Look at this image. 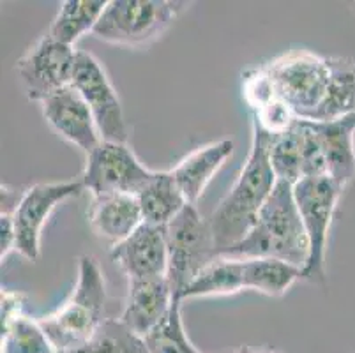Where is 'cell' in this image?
I'll list each match as a JSON object with an SVG mask.
<instances>
[{
  "instance_id": "obj_11",
  "label": "cell",
  "mask_w": 355,
  "mask_h": 353,
  "mask_svg": "<svg viewBox=\"0 0 355 353\" xmlns=\"http://www.w3.org/2000/svg\"><path fill=\"white\" fill-rule=\"evenodd\" d=\"M71 85L78 90L89 105L101 140L125 144L129 138V128L125 124L121 99L110 82L105 67L94 55L78 50Z\"/></svg>"
},
{
  "instance_id": "obj_5",
  "label": "cell",
  "mask_w": 355,
  "mask_h": 353,
  "mask_svg": "<svg viewBox=\"0 0 355 353\" xmlns=\"http://www.w3.org/2000/svg\"><path fill=\"white\" fill-rule=\"evenodd\" d=\"M301 279V268L272 258L218 257L186 288L180 300L196 297L234 295L242 290L282 297Z\"/></svg>"
},
{
  "instance_id": "obj_9",
  "label": "cell",
  "mask_w": 355,
  "mask_h": 353,
  "mask_svg": "<svg viewBox=\"0 0 355 353\" xmlns=\"http://www.w3.org/2000/svg\"><path fill=\"white\" fill-rule=\"evenodd\" d=\"M156 171L140 163L128 144L105 141L87 154L82 184L92 196L101 194H135L137 196Z\"/></svg>"
},
{
  "instance_id": "obj_6",
  "label": "cell",
  "mask_w": 355,
  "mask_h": 353,
  "mask_svg": "<svg viewBox=\"0 0 355 353\" xmlns=\"http://www.w3.org/2000/svg\"><path fill=\"white\" fill-rule=\"evenodd\" d=\"M186 2L173 0H110L92 35L128 48L153 44L170 28Z\"/></svg>"
},
{
  "instance_id": "obj_13",
  "label": "cell",
  "mask_w": 355,
  "mask_h": 353,
  "mask_svg": "<svg viewBox=\"0 0 355 353\" xmlns=\"http://www.w3.org/2000/svg\"><path fill=\"white\" fill-rule=\"evenodd\" d=\"M40 106L46 124L60 138L78 147L85 155L101 144V135L96 126L94 115L73 85L48 96L40 103Z\"/></svg>"
},
{
  "instance_id": "obj_18",
  "label": "cell",
  "mask_w": 355,
  "mask_h": 353,
  "mask_svg": "<svg viewBox=\"0 0 355 353\" xmlns=\"http://www.w3.org/2000/svg\"><path fill=\"white\" fill-rule=\"evenodd\" d=\"M232 154H234V141L225 138L198 147L170 170L186 202L196 205L205 187Z\"/></svg>"
},
{
  "instance_id": "obj_4",
  "label": "cell",
  "mask_w": 355,
  "mask_h": 353,
  "mask_svg": "<svg viewBox=\"0 0 355 353\" xmlns=\"http://www.w3.org/2000/svg\"><path fill=\"white\" fill-rule=\"evenodd\" d=\"M106 283L98 260L90 255L78 258V276L69 299L51 315L40 320L41 327L59 353L85 345L105 322Z\"/></svg>"
},
{
  "instance_id": "obj_15",
  "label": "cell",
  "mask_w": 355,
  "mask_h": 353,
  "mask_svg": "<svg viewBox=\"0 0 355 353\" xmlns=\"http://www.w3.org/2000/svg\"><path fill=\"white\" fill-rule=\"evenodd\" d=\"M175 299L166 276L128 279V297L121 322L135 334L145 338L163 322Z\"/></svg>"
},
{
  "instance_id": "obj_27",
  "label": "cell",
  "mask_w": 355,
  "mask_h": 353,
  "mask_svg": "<svg viewBox=\"0 0 355 353\" xmlns=\"http://www.w3.org/2000/svg\"><path fill=\"white\" fill-rule=\"evenodd\" d=\"M232 353H279V352H274V350H269V348H260V350L244 348V350H237V352H232Z\"/></svg>"
},
{
  "instance_id": "obj_14",
  "label": "cell",
  "mask_w": 355,
  "mask_h": 353,
  "mask_svg": "<svg viewBox=\"0 0 355 353\" xmlns=\"http://www.w3.org/2000/svg\"><path fill=\"white\" fill-rule=\"evenodd\" d=\"M110 257L128 279L166 276L168 248L164 228L144 223L124 242L112 248Z\"/></svg>"
},
{
  "instance_id": "obj_7",
  "label": "cell",
  "mask_w": 355,
  "mask_h": 353,
  "mask_svg": "<svg viewBox=\"0 0 355 353\" xmlns=\"http://www.w3.org/2000/svg\"><path fill=\"white\" fill-rule=\"evenodd\" d=\"M164 228L168 248L166 277L177 299L219 257L211 223L196 205L184 207Z\"/></svg>"
},
{
  "instance_id": "obj_16",
  "label": "cell",
  "mask_w": 355,
  "mask_h": 353,
  "mask_svg": "<svg viewBox=\"0 0 355 353\" xmlns=\"http://www.w3.org/2000/svg\"><path fill=\"white\" fill-rule=\"evenodd\" d=\"M140 202L135 194L114 193L92 196L89 207V225L96 237L115 248L144 225Z\"/></svg>"
},
{
  "instance_id": "obj_22",
  "label": "cell",
  "mask_w": 355,
  "mask_h": 353,
  "mask_svg": "<svg viewBox=\"0 0 355 353\" xmlns=\"http://www.w3.org/2000/svg\"><path fill=\"white\" fill-rule=\"evenodd\" d=\"M2 353H59L40 320L25 313L2 325Z\"/></svg>"
},
{
  "instance_id": "obj_2",
  "label": "cell",
  "mask_w": 355,
  "mask_h": 353,
  "mask_svg": "<svg viewBox=\"0 0 355 353\" xmlns=\"http://www.w3.org/2000/svg\"><path fill=\"white\" fill-rule=\"evenodd\" d=\"M276 184L277 177L269 157V132L253 121V140L246 164L209 219L219 255L250 233Z\"/></svg>"
},
{
  "instance_id": "obj_19",
  "label": "cell",
  "mask_w": 355,
  "mask_h": 353,
  "mask_svg": "<svg viewBox=\"0 0 355 353\" xmlns=\"http://www.w3.org/2000/svg\"><path fill=\"white\" fill-rule=\"evenodd\" d=\"M144 221L154 226H166L188 205L182 191L170 171H156L147 186L137 194Z\"/></svg>"
},
{
  "instance_id": "obj_12",
  "label": "cell",
  "mask_w": 355,
  "mask_h": 353,
  "mask_svg": "<svg viewBox=\"0 0 355 353\" xmlns=\"http://www.w3.org/2000/svg\"><path fill=\"white\" fill-rule=\"evenodd\" d=\"M85 189L82 180L69 182L34 184L20 194L12 210V223L16 232V249L24 258L35 261L40 258L41 232L57 205L78 196Z\"/></svg>"
},
{
  "instance_id": "obj_1",
  "label": "cell",
  "mask_w": 355,
  "mask_h": 353,
  "mask_svg": "<svg viewBox=\"0 0 355 353\" xmlns=\"http://www.w3.org/2000/svg\"><path fill=\"white\" fill-rule=\"evenodd\" d=\"M261 69L299 121L327 122L355 113V58L292 50Z\"/></svg>"
},
{
  "instance_id": "obj_3",
  "label": "cell",
  "mask_w": 355,
  "mask_h": 353,
  "mask_svg": "<svg viewBox=\"0 0 355 353\" xmlns=\"http://www.w3.org/2000/svg\"><path fill=\"white\" fill-rule=\"evenodd\" d=\"M219 257L272 258L302 272L309 257V242L292 184L277 180L250 233Z\"/></svg>"
},
{
  "instance_id": "obj_26",
  "label": "cell",
  "mask_w": 355,
  "mask_h": 353,
  "mask_svg": "<svg viewBox=\"0 0 355 353\" xmlns=\"http://www.w3.org/2000/svg\"><path fill=\"white\" fill-rule=\"evenodd\" d=\"M24 313V299L20 293L2 290V325Z\"/></svg>"
},
{
  "instance_id": "obj_25",
  "label": "cell",
  "mask_w": 355,
  "mask_h": 353,
  "mask_svg": "<svg viewBox=\"0 0 355 353\" xmlns=\"http://www.w3.org/2000/svg\"><path fill=\"white\" fill-rule=\"evenodd\" d=\"M16 249V232L11 214H0V257L2 261L9 252Z\"/></svg>"
},
{
  "instance_id": "obj_21",
  "label": "cell",
  "mask_w": 355,
  "mask_h": 353,
  "mask_svg": "<svg viewBox=\"0 0 355 353\" xmlns=\"http://www.w3.org/2000/svg\"><path fill=\"white\" fill-rule=\"evenodd\" d=\"M269 157L277 180L297 184L304 173V145L301 122L297 119L282 132H269Z\"/></svg>"
},
{
  "instance_id": "obj_23",
  "label": "cell",
  "mask_w": 355,
  "mask_h": 353,
  "mask_svg": "<svg viewBox=\"0 0 355 353\" xmlns=\"http://www.w3.org/2000/svg\"><path fill=\"white\" fill-rule=\"evenodd\" d=\"M69 353H148L144 338L121 322L106 318L96 334L78 350Z\"/></svg>"
},
{
  "instance_id": "obj_8",
  "label": "cell",
  "mask_w": 355,
  "mask_h": 353,
  "mask_svg": "<svg viewBox=\"0 0 355 353\" xmlns=\"http://www.w3.org/2000/svg\"><path fill=\"white\" fill-rule=\"evenodd\" d=\"M343 191L331 177H311L293 184V196L309 242V257L301 272V279L318 286L327 284L325 252L329 232Z\"/></svg>"
},
{
  "instance_id": "obj_17",
  "label": "cell",
  "mask_w": 355,
  "mask_h": 353,
  "mask_svg": "<svg viewBox=\"0 0 355 353\" xmlns=\"http://www.w3.org/2000/svg\"><path fill=\"white\" fill-rule=\"evenodd\" d=\"M327 177L347 187L355 179V113L336 121L311 122Z\"/></svg>"
},
{
  "instance_id": "obj_20",
  "label": "cell",
  "mask_w": 355,
  "mask_h": 353,
  "mask_svg": "<svg viewBox=\"0 0 355 353\" xmlns=\"http://www.w3.org/2000/svg\"><path fill=\"white\" fill-rule=\"evenodd\" d=\"M106 4V0H66L60 4L46 34L59 43L73 46L87 32L92 34Z\"/></svg>"
},
{
  "instance_id": "obj_10",
  "label": "cell",
  "mask_w": 355,
  "mask_h": 353,
  "mask_svg": "<svg viewBox=\"0 0 355 353\" xmlns=\"http://www.w3.org/2000/svg\"><path fill=\"white\" fill-rule=\"evenodd\" d=\"M78 50L44 34L18 58L16 73L31 101L41 103L73 83Z\"/></svg>"
},
{
  "instance_id": "obj_24",
  "label": "cell",
  "mask_w": 355,
  "mask_h": 353,
  "mask_svg": "<svg viewBox=\"0 0 355 353\" xmlns=\"http://www.w3.org/2000/svg\"><path fill=\"white\" fill-rule=\"evenodd\" d=\"M180 309L182 300L175 299L163 322L145 336L144 341L148 353H202L188 338Z\"/></svg>"
}]
</instances>
